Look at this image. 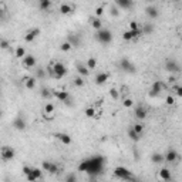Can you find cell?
Returning a JSON list of instances; mask_svg holds the SVG:
<instances>
[{"instance_id":"18","label":"cell","mask_w":182,"mask_h":182,"mask_svg":"<svg viewBox=\"0 0 182 182\" xmlns=\"http://www.w3.org/2000/svg\"><path fill=\"white\" fill-rule=\"evenodd\" d=\"M145 13H147V16H148V17H151V19H157L158 16H159V10H158L155 6L145 7Z\"/></svg>"},{"instance_id":"37","label":"cell","mask_w":182,"mask_h":182,"mask_svg":"<svg viewBox=\"0 0 182 182\" xmlns=\"http://www.w3.org/2000/svg\"><path fill=\"white\" fill-rule=\"evenodd\" d=\"M87 168H88V162H87V159L83 161V162L78 165V171H80V172H87Z\"/></svg>"},{"instance_id":"15","label":"cell","mask_w":182,"mask_h":182,"mask_svg":"<svg viewBox=\"0 0 182 182\" xmlns=\"http://www.w3.org/2000/svg\"><path fill=\"white\" fill-rule=\"evenodd\" d=\"M165 68H167L169 73H178L179 70H181V67H179V64L175 61V60H168L167 64H165Z\"/></svg>"},{"instance_id":"40","label":"cell","mask_w":182,"mask_h":182,"mask_svg":"<svg viewBox=\"0 0 182 182\" xmlns=\"http://www.w3.org/2000/svg\"><path fill=\"white\" fill-rule=\"evenodd\" d=\"M41 97H43V98H50V97H53V93L50 91V90L43 88L41 90Z\"/></svg>"},{"instance_id":"16","label":"cell","mask_w":182,"mask_h":182,"mask_svg":"<svg viewBox=\"0 0 182 182\" xmlns=\"http://www.w3.org/2000/svg\"><path fill=\"white\" fill-rule=\"evenodd\" d=\"M178 159V152L175 149H168V152L164 155V161H167V162H175Z\"/></svg>"},{"instance_id":"23","label":"cell","mask_w":182,"mask_h":182,"mask_svg":"<svg viewBox=\"0 0 182 182\" xmlns=\"http://www.w3.org/2000/svg\"><path fill=\"white\" fill-rule=\"evenodd\" d=\"M23 81H24L26 88L34 90V87H36V78H34V77H24V78H23Z\"/></svg>"},{"instance_id":"51","label":"cell","mask_w":182,"mask_h":182,"mask_svg":"<svg viewBox=\"0 0 182 182\" xmlns=\"http://www.w3.org/2000/svg\"><path fill=\"white\" fill-rule=\"evenodd\" d=\"M22 171H23V174H24V175L27 176L31 172V168H30V167H27V165H26V167H23V169H22Z\"/></svg>"},{"instance_id":"30","label":"cell","mask_w":182,"mask_h":182,"mask_svg":"<svg viewBox=\"0 0 182 182\" xmlns=\"http://www.w3.org/2000/svg\"><path fill=\"white\" fill-rule=\"evenodd\" d=\"M86 67L88 68V70H94V68L97 67V60L94 59V57H91V59H88V60H87V64H86Z\"/></svg>"},{"instance_id":"46","label":"cell","mask_w":182,"mask_h":182,"mask_svg":"<svg viewBox=\"0 0 182 182\" xmlns=\"http://www.w3.org/2000/svg\"><path fill=\"white\" fill-rule=\"evenodd\" d=\"M172 91H175L178 97H182V87H179L178 84H175V86L172 87Z\"/></svg>"},{"instance_id":"50","label":"cell","mask_w":182,"mask_h":182,"mask_svg":"<svg viewBox=\"0 0 182 182\" xmlns=\"http://www.w3.org/2000/svg\"><path fill=\"white\" fill-rule=\"evenodd\" d=\"M131 105H133V100H131V98L124 100V107H131Z\"/></svg>"},{"instance_id":"32","label":"cell","mask_w":182,"mask_h":182,"mask_svg":"<svg viewBox=\"0 0 182 182\" xmlns=\"http://www.w3.org/2000/svg\"><path fill=\"white\" fill-rule=\"evenodd\" d=\"M60 172V167L57 165L56 162H51V165H50V169H49V174H53V175H56V174Z\"/></svg>"},{"instance_id":"4","label":"cell","mask_w":182,"mask_h":182,"mask_svg":"<svg viewBox=\"0 0 182 182\" xmlns=\"http://www.w3.org/2000/svg\"><path fill=\"white\" fill-rule=\"evenodd\" d=\"M114 175L120 179H124V181H130V179H133V172L125 167H117L114 169Z\"/></svg>"},{"instance_id":"38","label":"cell","mask_w":182,"mask_h":182,"mask_svg":"<svg viewBox=\"0 0 182 182\" xmlns=\"http://www.w3.org/2000/svg\"><path fill=\"white\" fill-rule=\"evenodd\" d=\"M96 115V110H94V107H88L86 110V117H88V118H91V117H94Z\"/></svg>"},{"instance_id":"27","label":"cell","mask_w":182,"mask_h":182,"mask_svg":"<svg viewBox=\"0 0 182 182\" xmlns=\"http://www.w3.org/2000/svg\"><path fill=\"white\" fill-rule=\"evenodd\" d=\"M29 175H31L36 181H37V179H40L41 176H43V169H40V168H31V172L29 174Z\"/></svg>"},{"instance_id":"25","label":"cell","mask_w":182,"mask_h":182,"mask_svg":"<svg viewBox=\"0 0 182 182\" xmlns=\"http://www.w3.org/2000/svg\"><path fill=\"white\" fill-rule=\"evenodd\" d=\"M77 73L80 77H87L90 74V70L84 64H77Z\"/></svg>"},{"instance_id":"12","label":"cell","mask_w":182,"mask_h":182,"mask_svg":"<svg viewBox=\"0 0 182 182\" xmlns=\"http://www.w3.org/2000/svg\"><path fill=\"white\" fill-rule=\"evenodd\" d=\"M36 64H37V61H36V57L34 56L26 54V56L23 57V65H24L26 68H33V67H36Z\"/></svg>"},{"instance_id":"26","label":"cell","mask_w":182,"mask_h":182,"mask_svg":"<svg viewBox=\"0 0 182 182\" xmlns=\"http://www.w3.org/2000/svg\"><path fill=\"white\" fill-rule=\"evenodd\" d=\"M51 0H39V7H40V10H43V12H47V10L51 7Z\"/></svg>"},{"instance_id":"35","label":"cell","mask_w":182,"mask_h":182,"mask_svg":"<svg viewBox=\"0 0 182 182\" xmlns=\"http://www.w3.org/2000/svg\"><path fill=\"white\" fill-rule=\"evenodd\" d=\"M36 77H37V78H44V77H46V71H44V68H41V67L36 68Z\"/></svg>"},{"instance_id":"21","label":"cell","mask_w":182,"mask_h":182,"mask_svg":"<svg viewBox=\"0 0 182 182\" xmlns=\"http://www.w3.org/2000/svg\"><path fill=\"white\" fill-rule=\"evenodd\" d=\"M90 24H91L93 29H96V30L98 31L102 29V20L98 19V17H91V19H90Z\"/></svg>"},{"instance_id":"17","label":"cell","mask_w":182,"mask_h":182,"mask_svg":"<svg viewBox=\"0 0 182 182\" xmlns=\"http://www.w3.org/2000/svg\"><path fill=\"white\" fill-rule=\"evenodd\" d=\"M67 43H70V46L71 47H80V43H81V40H80V37H78L77 34H68V37H67Z\"/></svg>"},{"instance_id":"8","label":"cell","mask_w":182,"mask_h":182,"mask_svg":"<svg viewBox=\"0 0 182 182\" xmlns=\"http://www.w3.org/2000/svg\"><path fill=\"white\" fill-rule=\"evenodd\" d=\"M141 34H142V30H141V29H138V30H127V31H124L122 39H124L125 41H130V40H133V39L139 37Z\"/></svg>"},{"instance_id":"22","label":"cell","mask_w":182,"mask_h":182,"mask_svg":"<svg viewBox=\"0 0 182 182\" xmlns=\"http://www.w3.org/2000/svg\"><path fill=\"white\" fill-rule=\"evenodd\" d=\"M73 9H74V6L70 3H61L60 4V13L61 14H70L71 12H73Z\"/></svg>"},{"instance_id":"52","label":"cell","mask_w":182,"mask_h":182,"mask_svg":"<svg viewBox=\"0 0 182 182\" xmlns=\"http://www.w3.org/2000/svg\"><path fill=\"white\" fill-rule=\"evenodd\" d=\"M111 14L112 16H118V14H120V12H118L117 7H111Z\"/></svg>"},{"instance_id":"13","label":"cell","mask_w":182,"mask_h":182,"mask_svg":"<svg viewBox=\"0 0 182 182\" xmlns=\"http://www.w3.org/2000/svg\"><path fill=\"white\" fill-rule=\"evenodd\" d=\"M41 33V30L39 27H36V29H31L30 31H27V34L24 36V40L27 41V43H31V41H34V39L37 37L39 34Z\"/></svg>"},{"instance_id":"20","label":"cell","mask_w":182,"mask_h":182,"mask_svg":"<svg viewBox=\"0 0 182 182\" xmlns=\"http://www.w3.org/2000/svg\"><path fill=\"white\" fill-rule=\"evenodd\" d=\"M115 6L120 7V9L128 10L133 7V2L131 0H115Z\"/></svg>"},{"instance_id":"28","label":"cell","mask_w":182,"mask_h":182,"mask_svg":"<svg viewBox=\"0 0 182 182\" xmlns=\"http://www.w3.org/2000/svg\"><path fill=\"white\" fill-rule=\"evenodd\" d=\"M151 161L154 164H162L164 162V155L159 154V152H154V154L151 155Z\"/></svg>"},{"instance_id":"54","label":"cell","mask_w":182,"mask_h":182,"mask_svg":"<svg viewBox=\"0 0 182 182\" xmlns=\"http://www.w3.org/2000/svg\"><path fill=\"white\" fill-rule=\"evenodd\" d=\"M0 117H2V111H0Z\"/></svg>"},{"instance_id":"14","label":"cell","mask_w":182,"mask_h":182,"mask_svg":"<svg viewBox=\"0 0 182 182\" xmlns=\"http://www.w3.org/2000/svg\"><path fill=\"white\" fill-rule=\"evenodd\" d=\"M54 137H56V138L64 145H70L71 142H73L71 137L68 135V134H65V133H56V134H54Z\"/></svg>"},{"instance_id":"34","label":"cell","mask_w":182,"mask_h":182,"mask_svg":"<svg viewBox=\"0 0 182 182\" xmlns=\"http://www.w3.org/2000/svg\"><path fill=\"white\" fill-rule=\"evenodd\" d=\"M6 12H7L6 4H4V3H0V20H4V19H6Z\"/></svg>"},{"instance_id":"45","label":"cell","mask_w":182,"mask_h":182,"mask_svg":"<svg viewBox=\"0 0 182 182\" xmlns=\"http://www.w3.org/2000/svg\"><path fill=\"white\" fill-rule=\"evenodd\" d=\"M65 182H77V176H75V174H68V175L65 176Z\"/></svg>"},{"instance_id":"48","label":"cell","mask_w":182,"mask_h":182,"mask_svg":"<svg viewBox=\"0 0 182 182\" xmlns=\"http://www.w3.org/2000/svg\"><path fill=\"white\" fill-rule=\"evenodd\" d=\"M139 24L137 22H130V30H138Z\"/></svg>"},{"instance_id":"47","label":"cell","mask_w":182,"mask_h":182,"mask_svg":"<svg viewBox=\"0 0 182 182\" xmlns=\"http://www.w3.org/2000/svg\"><path fill=\"white\" fill-rule=\"evenodd\" d=\"M102 13H104V7L102 6H100V7H97V10H96V17H101L102 16Z\"/></svg>"},{"instance_id":"11","label":"cell","mask_w":182,"mask_h":182,"mask_svg":"<svg viewBox=\"0 0 182 182\" xmlns=\"http://www.w3.org/2000/svg\"><path fill=\"white\" fill-rule=\"evenodd\" d=\"M134 115H135L137 120H145L147 115H148V110L144 107V105H138L134 111Z\"/></svg>"},{"instance_id":"36","label":"cell","mask_w":182,"mask_h":182,"mask_svg":"<svg viewBox=\"0 0 182 182\" xmlns=\"http://www.w3.org/2000/svg\"><path fill=\"white\" fill-rule=\"evenodd\" d=\"M152 31H154V26H152L151 23H148V24H145V27H144V30H142V33H145V34H151Z\"/></svg>"},{"instance_id":"39","label":"cell","mask_w":182,"mask_h":182,"mask_svg":"<svg viewBox=\"0 0 182 182\" xmlns=\"http://www.w3.org/2000/svg\"><path fill=\"white\" fill-rule=\"evenodd\" d=\"M10 47V43L9 40H4V39H0V49H3V50H7Z\"/></svg>"},{"instance_id":"53","label":"cell","mask_w":182,"mask_h":182,"mask_svg":"<svg viewBox=\"0 0 182 182\" xmlns=\"http://www.w3.org/2000/svg\"><path fill=\"white\" fill-rule=\"evenodd\" d=\"M175 81H176V78L174 77V75H171V77H169V83H175Z\"/></svg>"},{"instance_id":"9","label":"cell","mask_w":182,"mask_h":182,"mask_svg":"<svg viewBox=\"0 0 182 182\" xmlns=\"http://www.w3.org/2000/svg\"><path fill=\"white\" fill-rule=\"evenodd\" d=\"M53 96L56 97L57 100H60L61 102H64V104H70V94L67 93V91H53Z\"/></svg>"},{"instance_id":"19","label":"cell","mask_w":182,"mask_h":182,"mask_svg":"<svg viewBox=\"0 0 182 182\" xmlns=\"http://www.w3.org/2000/svg\"><path fill=\"white\" fill-rule=\"evenodd\" d=\"M110 78V74L108 73H98L96 75V84L97 86H102V84L107 83V80Z\"/></svg>"},{"instance_id":"3","label":"cell","mask_w":182,"mask_h":182,"mask_svg":"<svg viewBox=\"0 0 182 182\" xmlns=\"http://www.w3.org/2000/svg\"><path fill=\"white\" fill-rule=\"evenodd\" d=\"M96 37H97V40H98L100 43L108 44V43H111V40H112V33L108 30V29H101V30L97 31Z\"/></svg>"},{"instance_id":"6","label":"cell","mask_w":182,"mask_h":182,"mask_svg":"<svg viewBox=\"0 0 182 182\" xmlns=\"http://www.w3.org/2000/svg\"><path fill=\"white\" fill-rule=\"evenodd\" d=\"M14 155H16V152H14V149L12 148V147H3L2 148V151H0V157H2V159H4V161H12L13 158H14Z\"/></svg>"},{"instance_id":"29","label":"cell","mask_w":182,"mask_h":182,"mask_svg":"<svg viewBox=\"0 0 182 182\" xmlns=\"http://www.w3.org/2000/svg\"><path fill=\"white\" fill-rule=\"evenodd\" d=\"M128 137H130V139H131V141H134V142H137V141H139V139H141V135H138V134H137L133 128H130V130H128Z\"/></svg>"},{"instance_id":"44","label":"cell","mask_w":182,"mask_h":182,"mask_svg":"<svg viewBox=\"0 0 182 182\" xmlns=\"http://www.w3.org/2000/svg\"><path fill=\"white\" fill-rule=\"evenodd\" d=\"M53 111H54V105L46 104V107H44V112H46V114H53Z\"/></svg>"},{"instance_id":"31","label":"cell","mask_w":182,"mask_h":182,"mask_svg":"<svg viewBox=\"0 0 182 182\" xmlns=\"http://www.w3.org/2000/svg\"><path fill=\"white\" fill-rule=\"evenodd\" d=\"M26 56V50L23 46H19L17 49H16V57L17 59H23V57Z\"/></svg>"},{"instance_id":"5","label":"cell","mask_w":182,"mask_h":182,"mask_svg":"<svg viewBox=\"0 0 182 182\" xmlns=\"http://www.w3.org/2000/svg\"><path fill=\"white\" fill-rule=\"evenodd\" d=\"M164 88H165V84H164L162 81H155V83L152 84L151 90H149V97H151V98H154V97H158L161 93H162Z\"/></svg>"},{"instance_id":"41","label":"cell","mask_w":182,"mask_h":182,"mask_svg":"<svg viewBox=\"0 0 182 182\" xmlns=\"http://www.w3.org/2000/svg\"><path fill=\"white\" fill-rule=\"evenodd\" d=\"M110 96H111V98H114V100L120 98V93H118L117 88H111V90H110Z\"/></svg>"},{"instance_id":"24","label":"cell","mask_w":182,"mask_h":182,"mask_svg":"<svg viewBox=\"0 0 182 182\" xmlns=\"http://www.w3.org/2000/svg\"><path fill=\"white\" fill-rule=\"evenodd\" d=\"M159 178L164 179V181L169 182L171 181V171L168 169V168H162V169L159 171Z\"/></svg>"},{"instance_id":"42","label":"cell","mask_w":182,"mask_h":182,"mask_svg":"<svg viewBox=\"0 0 182 182\" xmlns=\"http://www.w3.org/2000/svg\"><path fill=\"white\" fill-rule=\"evenodd\" d=\"M60 49H61V51H70L73 47L70 46V43H67V41H63L61 46H60Z\"/></svg>"},{"instance_id":"43","label":"cell","mask_w":182,"mask_h":182,"mask_svg":"<svg viewBox=\"0 0 182 182\" xmlns=\"http://www.w3.org/2000/svg\"><path fill=\"white\" fill-rule=\"evenodd\" d=\"M74 86H75V87H83V86H84L83 77H80V75H78V77H75V78H74Z\"/></svg>"},{"instance_id":"7","label":"cell","mask_w":182,"mask_h":182,"mask_svg":"<svg viewBox=\"0 0 182 182\" xmlns=\"http://www.w3.org/2000/svg\"><path fill=\"white\" fill-rule=\"evenodd\" d=\"M120 68L122 71H125V73H131V74H133V73H135V65H134L128 59H122V60H121V61H120Z\"/></svg>"},{"instance_id":"1","label":"cell","mask_w":182,"mask_h":182,"mask_svg":"<svg viewBox=\"0 0 182 182\" xmlns=\"http://www.w3.org/2000/svg\"><path fill=\"white\" fill-rule=\"evenodd\" d=\"M104 157L101 155H96V157L87 159L88 162V168H87V174H90L91 176H97L102 172V168H104Z\"/></svg>"},{"instance_id":"49","label":"cell","mask_w":182,"mask_h":182,"mask_svg":"<svg viewBox=\"0 0 182 182\" xmlns=\"http://www.w3.org/2000/svg\"><path fill=\"white\" fill-rule=\"evenodd\" d=\"M165 101H167V104H168V105H174V104H175V98H174L172 96H168Z\"/></svg>"},{"instance_id":"2","label":"cell","mask_w":182,"mask_h":182,"mask_svg":"<svg viewBox=\"0 0 182 182\" xmlns=\"http://www.w3.org/2000/svg\"><path fill=\"white\" fill-rule=\"evenodd\" d=\"M49 71H50V74H51L54 78H57V80L63 78L65 74H67V68H65V65L60 61H56L51 67H49Z\"/></svg>"},{"instance_id":"10","label":"cell","mask_w":182,"mask_h":182,"mask_svg":"<svg viewBox=\"0 0 182 182\" xmlns=\"http://www.w3.org/2000/svg\"><path fill=\"white\" fill-rule=\"evenodd\" d=\"M13 127H14L16 130H19V131H23L26 130V120L23 115H17V117L13 120Z\"/></svg>"},{"instance_id":"33","label":"cell","mask_w":182,"mask_h":182,"mask_svg":"<svg viewBox=\"0 0 182 182\" xmlns=\"http://www.w3.org/2000/svg\"><path fill=\"white\" fill-rule=\"evenodd\" d=\"M131 128H133L138 135H142V133H144V125H142V124H135V125H133Z\"/></svg>"}]
</instances>
